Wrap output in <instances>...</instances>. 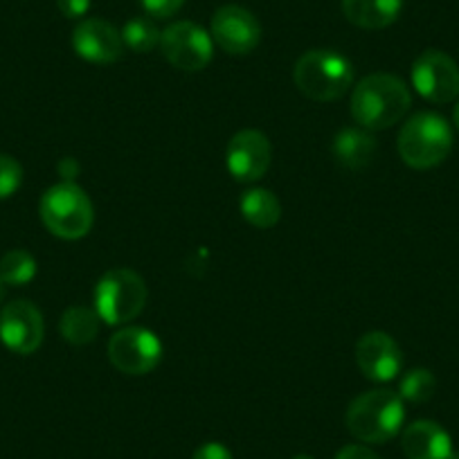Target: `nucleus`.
Here are the masks:
<instances>
[{
    "mask_svg": "<svg viewBox=\"0 0 459 459\" xmlns=\"http://www.w3.org/2000/svg\"><path fill=\"white\" fill-rule=\"evenodd\" d=\"M412 106V95L403 79L377 73L360 79L351 95V117L360 129L383 131L405 117Z\"/></svg>",
    "mask_w": 459,
    "mask_h": 459,
    "instance_id": "nucleus-1",
    "label": "nucleus"
},
{
    "mask_svg": "<svg viewBox=\"0 0 459 459\" xmlns=\"http://www.w3.org/2000/svg\"><path fill=\"white\" fill-rule=\"evenodd\" d=\"M405 421V405L399 392L369 390L356 396L347 410V428L365 444L394 439Z\"/></svg>",
    "mask_w": 459,
    "mask_h": 459,
    "instance_id": "nucleus-2",
    "label": "nucleus"
},
{
    "mask_svg": "<svg viewBox=\"0 0 459 459\" xmlns=\"http://www.w3.org/2000/svg\"><path fill=\"white\" fill-rule=\"evenodd\" d=\"M453 152V129L441 115H412L399 134V156L412 169H432Z\"/></svg>",
    "mask_w": 459,
    "mask_h": 459,
    "instance_id": "nucleus-3",
    "label": "nucleus"
},
{
    "mask_svg": "<svg viewBox=\"0 0 459 459\" xmlns=\"http://www.w3.org/2000/svg\"><path fill=\"white\" fill-rule=\"evenodd\" d=\"M295 86L313 101H333L354 83V65L333 50H308L295 64Z\"/></svg>",
    "mask_w": 459,
    "mask_h": 459,
    "instance_id": "nucleus-4",
    "label": "nucleus"
},
{
    "mask_svg": "<svg viewBox=\"0 0 459 459\" xmlns=\"http://www.w3.org/2000/svg\"><path fill=\"white\" fill-rule=\"evenodd\" d=\"M41 219L59 239H82L92 228V203L73 180L55 185L41 198Z\"/></svg>",
    "mask_w": 459,
    "mask_h": 459,
    "instance_id": "nucleus-5",
    "label": "nucleus"
},
{
    "mask_svg": "<svg viewBox=\"0 0 459 459\" xmlns=\"http://www.w3.org/2000/svg\"><path fill=\"white\" fill-rule=\"evenodd\" d=\"M147 304V284L131 268H113L95 289V311L106 325H125L140 316Z\"/></svg>",
    "mask_w": 459,
    "mask_h": 459,
    "instance_id": "nucleus-6",
    "label": "nucleus"
},
{
    "mask_svg": "<svg viewBox=\"0 0 459 459\" xmlns=\"http://www.w3.org/2000/svg\"><path fill=\"white\" fill-rule=\"evenodd\" d=\"M108 359L129 377H143L158 368L162 359V344L153 331L144 326H125L110 338Z\"/></svg>",
    "mask_w": 459,
    "mask_h": 459,
    "instance_id": "nucleus-7",
    "label": "nucleus"
},
{
    "mask_svg": "<svg viewBox=\"0 0 459 459\" xmlns=\"http://www.w3.org/2000/svg\"><path fill=\"white\" fill-rule=\"evenodd\" d=\"M212 48H214V41H212L210 32L192 21H178L162 30V55L174 68L185 70V73H198L205 68L214 55Z\"/></svg>",
    "mask_w": 459,
    "mask_h": 459,
    "instance_id": "nucleus-8",
    "label": "nucleus"
},
{
    "mask_svg": "<svg viewBox=\"0 0 459 459\" xmlns=\"http://www.w3.org/2000/svg\"><path fill=\"white\" fill-rule=\"evenodd\" d=\"M412 86L432 104H448L459 95V65L441 50H426L412 64Z\"/></svg>",
    "mask_w": 459,
    "mask_h": 459,
    "instance_id": "nucleus-9",
    "label": "nucleus"
},
{
    "mask_svg": "<svg viewBox=\"0 0 459 459\" xmlns=\"http://www.w3.org/2000/svg\"><path fill=\"white\" fill-rule=\"evenodd\" d=\"M212 41L228 55H250L262 41V25L241 5H223L212 16Z\"/></svg>",
    "mask_w": 459,
    "mask_h": 459,
    "instance_id": "nucleus-10",
    "label": "nucleus"
},
{
    "mask_svg": "<svg viewBox=\"0 0 459 459\" xmlns=\"http://www.w3.org/2000/svg\"><path fill=\"white\" fill-rule=\"evenodd\" d=\"M0 342L14 354L28 356L43 342V316L28 299H14L0 311Z\"/></svg>",
    "mask_w": 459,
    "mask_h": 459,
    "instance_id": "nucleus-11",
    "label": "nucleus"
},
{
    "mask_svg": "<svg viewBox=\"0 0 459 459\" xmlns=\"http://www.w3.org/2000/svg\"><path fill=\"white\" fill-rule=\"evenodd\" d=\"M271 156L273 149L266 135L262 131L246 129L230 140L228 152H225V165L239 183H257L259 178L266 176L268 167H271Z\"/></svg>",
    "mask_w": 459,
    "mask_h": 459,
    "instance_id": "nucleus-12",
    "label": "nucleus"
},
{
    "mask_svg": "<svg viewBox=\"0 0 459 459\" xmlns=\"http://www.w3.org/2000/svg\"><path fill=\"white\" fill-rule=\"evenodd\" d=\"M356 365L369 381L387 383L403 369V354L392 335L369 331L356 344Z\"/></svg>",
    "mask_w": 459,
    "mask_h": 459,
    "instance_id": "nucleus-13",
    "label": "nucleus"
},
{
    "mask_svg": "<svg viewBox=\"0 0 459 459\" xmlns=\"http://www.w3.org/2000/svg\"><path fill=\"white\" fill-rule=\"evenodd\" d=\"M73 48L88 64H115L125 52V41L117 28L101 19H86L74 28Z\"/></svg>",
    "mask_w": 459,
    "mask_h": 459,
    "instance_id": "nucleus-14",
    "label": "nucleus"
},
{
    "mask_svg": "<svg viewBox=\"0 0 459 459\" xmlns=\"http://www.w3.org/2000/svg\"><path fill=\"white\" fill-rule=\"evenodd\" d=\"M403 453L408 459H450L453 441L450 435L435 421H414L403 430Z\"/></svg>",
    "mask_w": 459,
    "mask_h": 459,
    "instance_id": "nucleus-15",
    "label": "nucleus"
},
{
    "mask_svg": "<svg viewBox=\"0 0 459 459\" xmlns=\"http://www.w3.org/2000/svg\"><path fill=\"white\" fill-rule=\"evenodd\" d=\"M403 10V0H342L350 23L363 30H383L394 23Z\"/></svg>",
    "mask_w": 459,
    "mask_h": 459,
    "instance_id": "nucleus-16",
    "label": "nucleus"
},
{
    "mask_svg": "<svg viewBox=\"0 0 459 459\" xmlns=\"http://www.w3.org/2000/svg\"><path fill=\"white\" fill-rule=\"evenodd\" d=\"M331 152L347 169H363L377 156V140L368 129H342L333 138Z\"/></svg>",
    "mask_w": 459,
    "mask_h": 459,
    "instance_id": "nucleus-17",
    "label": "nucleus"
},
{
    "mask_svg": "<svg viewBox=\"0 0 459 459\" xmlns=\"http://www.w3.org/2000/svg\"><path fill=\"white\" fill-rule=\"evenodd\" d=\"M241 216L255 228L268 230L280 223L281 203L271 189H250L241 196Z\"/></svg>",
    "mask_w": 459,
    "mask_h": 459,
    "instance_id": "nucleus-18",
    "label": "nucleus"
},
{
    "mask_svg": "<svg viewBox=\"0 0 459 459\" xmlns=\"http://www.w3.org/2000/svg\"><path fill=\"white\" fill-rule=\"evenodd\" d=\"M100 313L86 307H73L61 316V335L70 344H91L100 333Z\"/></svg>",
    "mask_w": 459,
    "mask_h": 459,
    "instance_id": "nucleus-19",
    "label": "nucleus"
},
{
    "mask_svg": "<svg viewBox=\"0 0 459 459\" xmlns=\"http://www.w3.org/2000/svg\"><path fill=\"white\" fill-rule=\"evenodd\" d=\"M162 32L158 25L153 23L152 16H135V19L126 21L122 28V41L125 48L134 52H152L160 46Z\"/></svg>",
    "mask_w": 459,
    "mask_h": 459,
    "instance_id": "nucleus-20",
    "label": "nucleus"
},
{
    "mask_svg": "<svg viewBox=\"0 0 459 459\" xmlns=\"http://www.w3.org/2000/svg\"><path fill=\"white\" fill-rule=\"evenodd\" d=\"M37 277V259L28 250H10L0 259V280L7 286H25Z\"/></svg>",
    "mask_w": 459,
    "mask_h": 459,
    "instance_id": "nucleus-21",
    "label": "nucleus"
},
{
    "mask_svg": "<svg viewBox=\"0 0 459 459\" xmlns=\"http://www.w3.org/2000/svg\"><path fill=\"white\" fill-rule=\"evenodd\" d=\"M437 390V378L432 377L430 369H410L403 378H401L399 394L403 401L410 403H426L428 399H432Z\"/></svg>",
    "mask_w": 459,
    "mask_h": 459,
    "instance_id": "nucleus-22",
    "label": "nucleus"
},
{
    "mask_svg": "<svg viewBox=\"0 0 459 459\" xmlns=\"http://www.w3.org/2000/svg\"><path fill=\"white\" fill-rule=\"evenodd\" d=\"M23 183V167L12 156H0V201L14 196Z\"/></svg>",
    "mask_w": 459,
    "mask_h": 459,
    "instance_id": "nucleus-23",
    "label": "nucleus"
},
{
    "mask_svg": "<svg viewBox=\"0 0 459 459\" xmlns=\"http://www.w3.org/2000/svg\"><path fill=\"white\" fill-rule=\"evenodd\" d=\"M152 19H171L183 7L185 0H140Z\"/></svg>",
    "mask_w": 459,
    "mask_h": 459,
    "instance_id": "nucleus-24",
    "label": "nucleus"
},
{
    "mask_svg": "<svg viewBox=\"0 0 459 459\" xmlns=\"http://www.w3.org/2000/svg\"><path fill=\"white\" fill-rule=\"evenodd\" d=\"M59 12L65 19H83L91 10V0H56Z\"/></svg>",
    "mask_w": 459,
    "mask_h": 459,
    "instance_id": "nucleus-25",
    "label": "nucleus"
},
{
    "mask_svg": "<svg viewBox=\"0 0 459 459\" xmlns=\"http://www.w3.org/2000/svg\"><path fill=\"white\" fill-rule=\"evenodd\" d=\"M192 459H232V453L219 441H210V444H203Z\"/></svg>",
    "mask_w": 459,
    "mask_h": 459,
    "instance_id": "nucleus-26",
    "label": "nucleus"
},
{
    "mask_svg": "<svg viewBox=\"0 0 459 459\" xmlns=\"http://www.w3.org/2000/svg\"><path fill=\"white\" fill-rule=\"evenodd\" d=\"M335 459H381V457H378L374 450H369L368 446L354 444V446H344V448L335 455Z\"/></svg>",
    "mask_w": 459,
    "mask_h": 459,
    "instance_id": "nucleus-27",
    "label": "nucleus"
},
{
    "mask_svg": "<svg viewBox=\"0 0 459 459\" xmlns=\"http://www.w3.org/2000/svg\"><path fill=\"white\" fill-rule=\"evenodd\" d=\"M453 120H455V126H457V129H459V101H457V104H455V113H453Z\"/></svg>",
    "mask_w": 459,
    "mask_h": 459,
    "instance_id": "nucleus-28",
    "label": "nucleus"
},
{
    "mask_svg": "<svg viewBox=\"0 0 459 459\" xmlns=\"http://www.w3.org/2000/svg\"><path fill=\"white\" fill-rule=\"evenodd\" d=\"M3 298H5V284L0 280V302H3Z\"/></svg>",
    "mask_w": 459,
    "mask_h": 459,
    "instance_id": "nucleus-29",
    "label": "nucleus"
},
{
    "mask_svg": "<svg viewBox=\"0 0 459 459\" xmlns=\"http://www.w3.org/2000/svg\"><path fill=\"white\" fill-rule=\"evenodd\" d=\"M293 459H313V457H308V455H295Z\"/></svg>",
    "mask_w": 459,
    "mask_h": 459,
    "instance_id": "nucleus-30",
    "label": "nucleus"
},
{
    "mask_svg": "<svg viewBox=\"0 0 459 459\" xmlns=\"http://www.w3.org/2000/svg\"><path fill=\"white\" fill-rule=\"evenodd\" d=\"M450 459H459V450H457V453H455V450H453V455H450Z\"/></svg>",
    "mask_w": 459,
    "mask_h": 459,
    "instance_id": "nucleus-31",
    "label": "nucleus"
}]
</instances>
